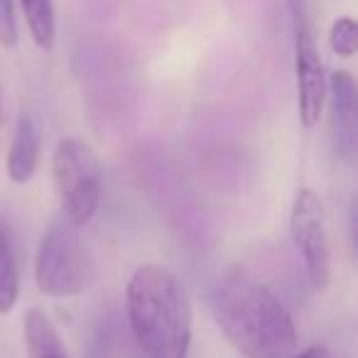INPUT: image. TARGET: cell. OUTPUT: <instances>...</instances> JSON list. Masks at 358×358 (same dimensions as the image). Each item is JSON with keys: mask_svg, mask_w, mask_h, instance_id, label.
I'll use <instances>...</instances> for the list:
<instances>
[{"mask_svg": "<svg viewBox=\"0 0 358 358\" xmlns=\"http://www.w3.org/2000/svg\"><path fill=\"white\" fill-rule=\"evenodd\" d=\"M294 15V79H297V113L304 128H314L327 103V74L319 47L309 30L304 0H289Z\"/></svg>", "mask_w": 358, "mask_h": 358, "instance_id": "5", "label": "cell"}, {"mask_svg": "<svg viewBox=\"0 0 358 358\" xmlns=\"http://www.w3.org/2000/svg\"><path fill=\"white\" fill-rule=\"evenodd\" d=\"M64 358H69V356H64Z\"/></svg>", "mask_w": 358, "mask_h": 358, "instance_id": "15", "label": "cell"}, {"mask_svg": "<svg viewBox=\"0 0 358 358\" xmlns=\"http://www.w3.org/2000/svg\"><path fill=\"white\" fill-rule=\"evenodd\" d=\"M30 37L40 50H52L57 42V15L52 0H20Z\"/></svg>", "mask_w": 358, "mask_h": 358, "instance_id": "11", "label": "cell"}, {"mask_svg": "<svg viewBox=\"0 0 358 358\" xmlns=\"http://www.w3.org/2000/svg\"><path fill=\"white\" fill-rule=\"evenodd\" d=\"M331 99V133L334 143L343 155L356 148V79L348 71H334L327 81Z\"/></svg>", "mask_w": 358, "mask_h": 358, "instance_id": "7", "label": "cell"}, {"mask_svg": "<svg viewBox=\"0 0 358 358\" xmlns=\"http://www.w3.org/2000/svg\"><path fill=\"white\" fill-rule=\"evenodd\" d=\"M40 128L30 115L17 120L15 135H13L10 152H8V177L15 185H27L37 172L40 164Z\"/></svg>", "mask_w": 358, "mask_h": 358, "instance_id": "8", "label": "cell"}, {"mask_svg": "<svg viewBox=\"0 0 358 358\" xmlns=\"http://www.w3.org/2000/svg\"><path fill=\"white\" fill-rule=\"evenodd\" d=\"M285 358H331V353H329L324 346H312V348H304V351H299V353L292 351Z\"/></svg>", "mask_w": 358, "mask_h": 358, "instance_id": "14", "label": "cell"}, {"mask_svg": "<svg viewBox=\"0 0 358 358\" xmlns=\"http://www.w3.org/2000/svg\"><path fill=\"white\" fill-rule=\"evenodd\" d=\"M20 42V27H17L15 0H0V47L15 50Z\"/></svg>", "mask_w": 358, "mask_h": 358, "instance_id": "13", "label": "cell"}, {"mask_svg": "<svg viewBox=\"0 0 358 358\" xmlns=\"http://www.w3.org/2000/svg\"><path fill=\"white\" fill-rule=\"evenodd\" d=\"M20 297V268L13 231L8 221L0 216V314L13 312Z\"/></svg>", "mask_w": 358, "mask_h": 358, "instance_id": "9", "label": "cell"}, {"mask_svg": "<svg viewBox=\"0 0 358 358\" xmlns=\"http://www.w3.org/2000/svg\"><path fill=\"white\" fill-rule=\"evenodd\" d=\"M25 346H27L30 358H64L66 356L55 324H52L50 317L37 307L27 309V314H25Z\"/></svg>", "mask_w": 358, "mask_h": 358, "instance_id": "10", "label": "cell"}, {"mask_svg": "<svg viewBox=\"0 0 358 358\" xmlns=\"http://www.w3.org/2000/svg\"><path fill=\"white\" fill-rule=\"evenodd\" d=\"M214 319L226 341L245 358H285L297 348L292 314L245 270H231L216 282Z\"/></svg>", "mask_w": 358, "mask_h": 358, "instance_id": "1", "label": "cell"}, {"mask_svg": "<svg viewBox=\"0 0 358 358\" xmlns=\"http://www.w3.org/2000/svg\"><path fill=\"white\" fill-rule=\"evenodd\" d=\"M125 312L148 358H187L192 348V304L172 270L140 265L128 280Z\"/></svg>", "mask_w": 358, "mask_h": 358, "instance_id": "2", "label": "cell"}, {"mask_svg": "<svg viewBox=\"0 0 358 358\" xmlns=\"http://www.w3.org/2000/svg\"><path fill=\"white\" fill-rule=\"evenodd\" d=\"M96 258L81 226L59 219L50 224L37 248L35 282L47 297H79L94 285Z\"/></svg>", "mask_w": 358, "mask_h": 358, "instance_id": "3", "label": "cell"}, {"mask_svg": "<svg viewBox=\"0 0 358 358\" xmlns=\"http://www.w3.org/2000/svg\"><path fill=\"white\" fill-rule=\"evenodd\" d=\"M329 45H331L334 55L348 57L356 55V47H358V27L353 17H336L331 22V30H329Z\"/></svg>", "mask_w": 358, "mask_h": 358, "instance_id": "12", "label": "cell"}, {"mask_svg": "<svg viewBox=\"0 0 358 358\" xmlns=\"http://www.w3.org/2000/svg\"><path fill=\"white\" fill-rule=\"evenodd\" d=\"M52 177L62 214L74 226H86L103 199V169L99 155L79 138H64L52 155Z\"/></svg>", "mask_w": 358, "mask_h": 358, "instance_id": "4", "label": "cell"}, {"mask_svg": "<svg viewBox=\"0 0 358 358\" xmlns=\"http://www.w3.org/2000/svg\"><path fill=\"white\" fill-rule=\"evenodd\" d=\"M292 241L304 260V270L314 289H327L331 280V245L327 234V214L317 192L302 189L294 199L289 219Z\"/></svg>", "mask_w": 358, "mask_h": 358, "instance_id": "6", "label": "cell"}]
</instances>
